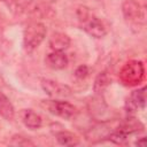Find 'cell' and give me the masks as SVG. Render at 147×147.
I'll return each instance as SVG.
<instances>
[{
	"instance_id": "1",
	"label": "cell",
	"mask_w": 147,
	"mask_h": 147,
	"mask_svg": "<svg viewBox=\"0 0 147 147\" xmlns=\"http://www.w3.org/2000/svg\"><path fill=\"white\" fill-rule=\"evenodd\" d=\"M77 17L84 31L94 38H102L107 34L108 29L103 21L95 16L85 6H79L77 9Z\"/></svg>"
},
{
	"instance_id": "2",
	"label": "cell",
	"mask_w": 147,
	"mask_h": 147,
	"mask_svg": "<svg viewBox=\"0 0 147 147\" xmlns=\"http://www.w3.org/2000/svg\"><path fill=\"white\" fill-rule=\"evenodd\" d=\"M47 33L45 24L40 22H31L26 25L23 34V46L26 52H33L44 41Z\"/></svg>"
},
{
	"instance_id": "3",
	"label": "cell",
	"mask_w": 147,
	"mask_h": 147,
	"mask_svg": "<svg viewBox=\"0 0 147 147\" xmlns=\"http://www.w3.org/2000/svg\"><path fill=\"white\" fill-rule=\"evenodd\" d=\"M145 76V69L141 61L132 60L124 64L119 72V78L123 84L127 86L138 85Z\"/></svg>"
},
{
	"instance_id": "4",
	"label": "cell",
	"mask_w": 147,
	"mask_h": 147,
	"mask_svg": "<svg viewBox=\"0 0 147 147\" xmlns=\"http://www.w3.org/2000/svg\"><path fill=\"white\" fill-rule=\"evenodd\" d=\"M122 11L126 23L131 25H144L146 23L145 7L136 0H124L122 5Z\"/></svg>"
},
{
	"instance_id": "5",
	"label": "cell",
	"mask_w": 147,
	"mask_h": 147,
	"mask_svg": "<svg viewBox=\"0 0 147 147\" xmlns=\"http://www.w3.org/2000/svg\"><path fill=\"white\" fill-rule=\"evenodd\" d=\"M41 103L51 114L64 119H69L76 114V107L64 100H60V99L44 100Z\"/></svg>"
},
{
	"instance_id": "6",
	"label": "cell",
	"mask_w": 147,
	"mask_h": 147,
	"mask_svg": "<svg viewBox=\"0 0 147 147\" xmlns=\"http://www.w3.org/2000/svg\"><path fill=\"white\" fill-rule=\"evenodd\" d=\"M40 84H41L42 90L49 98L65 99L72 95V90L65 84H61L52 79H41Z\"/></svg>"
},
{
	"instance_id": "7",
	"label": "cell",
	"mask_w": 147,
	"mask_h": 147,
	"mask_svg": "<svg viewBox=\"0 0 147 147\" xmlns=\"http://www.w3.org/2000/svg\"><path fill=\"white\" fill-rule=\"evenodd\" d=\"M146 105V87H141L138 90H134L130 96L126 99L125 102V109L129 115L134 114L139 108L144 109Z\"/></svg>"
},
{
	"instance_id": "8",
	"label": "cell",
	"mask_w": 147,
	"mask_h": 147,
	"mask_svg": "<svg viewBox=\"0 0 147 147\" xmlns=\"http://www.w3.org/2000/svg\"><path fill=\"white\" fill-rule=\"evenodd\" d=\"M45 63L53 70H61L68 65V57L63 52L53 51L45 57Z\"/></svg>"
},
{
	"instance_id": "9",
	"label": "cell",
	"mask_w": 147,
	"mask_h": 147,
	"mask_svg": "<svg viewBox=\"0 0 147 147\" xmlns=\"http://www.w3.org/2000/svg\"><path fill=\"white\" fill-rule=\"evenodd\" d=\"M21 119L23 124L31 130L39 129L42 124L41 116L36 111H33L32 109H23L21 111Z\"/></svg>"
},
{
	"instance_id": "10",
	"label": "cell",
	"mask_w": 147,
	"mask_h": 147,
	"mask_svg": "<svg viewBox=\"0 0 147 147\" xmlns=\"http://www.w3.org/2000/svg\"><path fill=\"white\" fill-rule=\"evenodd\" d=\"M70 38L68 34L63 32H54L49 38V46L53 51H60L63 52L70 46Z\"/></svg>"
},
{
	"instance_id": "11",
	"label": "cell",
	"mask_w": 147,
	"mask_h": 147,
	"mask_svg": "<svg viewBox=\"0 0 147 147\" xmlns=\"http://www.w3.org/2000/svg\"><path fill=\"white\" fill-rule=\"evenodd\" d=\"M0 116L7 121H11L15 116V109L10 100L0 91Z\"/></svg>"
},
{
	"instance_id": "12",
	"label": "cell",
	"mask_w": 147,
	"mask_h": 147,
	"mask_svg": "<svg viewBox=\"0 0 147 147\" xmlns=\"http://www.w3.org/2000/svg\"><path fill=\"white\" fill-rule=\"evenodd\" d=\"M118 130H121L122 132H124L125 134H132V133H137L144 130V125L137 121L136 118H127L124 123H122V125L118 127Z\"/></svg>"
},
{
	"instance_id": "13",
	"label": "cell",
	"mask_w": 147,
	"mask_h": 147,
	"mask_svg": "<svg viewBox=\"0 0 147 147\" xmlns=\"http://www.w3.org/2000/svg\"><path fill=\"white\" fill-rule=\"evenodd\" d=\"M56 140L62 146H76L79 144V138L69 131H60L56 133Z\"/></svg>"
},
{
	"instance_id": "14",
	"label": "cell",
	"mask_w": 147,
	"mask_h": 147,
	"mask_svg": "<svg viewBox=\"0 0 147 147\" xmlns=\"http://www.w3.org/2000/svg\"><path fill=\"white\" fill-rule=\"evenodd\" d=\"M110 84V77L108 75L107 71H102L100 72L93 84V91L95 92V94H101Z\"/></svg>"
},
{
	"instance_id": "15",
	"label": "cell",
	"mask_w": 147,
	"mask_h": 147,
	"mask_svg": "<svg viewBox=\"0 0 147 147\" xmlns=\"http://www.w3.org/2000/svg\"><path fill=\"white\" fill-rule=\"evenodd\" d=\"M108 138H109V140L110 141H113L114 144H116V145H124V144H126V141H127V134H125L124 132H122L121 130H116V131H114V132H111L109 136H108Z\"/></svg>"
},
{
	"instance_id": "16",
	"label": "cell",
	"mask_w": 147,
	"mask_h": 147,
	"mask_svg": "<svg viewBox=\"0 0 147 147\" xmlns=\"http://www.w3.org/2000/svg\"><path fill=\"white\" fill-rule=\"evenodd\" d=\"M88 74H90V68H88L87 65H85V64L79 65V67L75 70V76H76L77 78H79V79L86 78V77L88 76Z\"/></svg>"
},
{
	"instance_id": "17",
	"label": "cell",
	"mask_w": 147,
	"mask_h": 147,
	"mask_svg": "<svg viewBox=\"0 0 147 147\" xmlns=\"http://www.w3.org/2000/svg\"><path fill=\"white\" fill-rule=\"evenodd\" d=\"M13 139L15 140H11L10 145H15V146H28V145H33V142H31L30 140L21 137V136H15L13 137Z\"/></svg>"
},
{
	"instance_id": "18",
	"label": "cell",
	"mask_w": 147,
	"mask_h": 147,
	"mask_svg": "<svg viewBox=\"0 0 147 147\" xmlns=\"http://www.w3.org/2000/svg\"><path fill=\"white\" fill-rule=\"evenodd\" d=\"M1 1H3L8 7H11L13 10L21 8V1L20 0H1Z\"/></svg>"
},
{
	"instance_id": "19",
	"label": "cell",
	"mask_w": 147,
	"mask_h": 147,
	"mask_svg": "<svg viewBox=\"0 0 147 147\" xmlns=\"http://www.w3.org/2000/svg\"><path fill=\"white\" fill-rule=\"evenodd\" d=\"M136 145H137V146H140V147H145V145H146V139H145V137L139 138V139L136 141Z\"/></svg>"
},
{
	"instance_id": "20",
	"label": "cell",
	"mask_w": 147,
	"mask_h": 147,
	"mask_svg": "<svg viewBox=\"0 0 147 147\" xmlns=\"http://www.w3.org/2000/svg\"><path fill=\"white\" fill-rule=\"evenodd\" d=\"M100 1H101V0H100ZM102 1H103V0H102Z\"/></svg>"
}]
</instances>
